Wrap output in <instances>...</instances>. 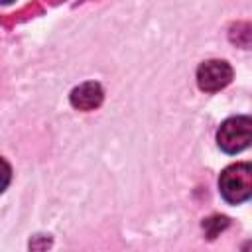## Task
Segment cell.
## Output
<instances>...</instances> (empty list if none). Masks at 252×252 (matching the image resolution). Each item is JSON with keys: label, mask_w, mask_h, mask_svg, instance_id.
Masks as SVG:
<instances>
[{"label": "cell", "mask_w": 252, "mask_h": 252, "mask_svg": "<svg viewBox=\"0 0 252 252\" xmlns=\"http://www.w3.org/2000/svg\"><path fill=\"white\" fill-rule=\"evenodd\" d=\"M10 2H14V0H0V4H10Z\"/></svg>", "instance_id": "obj_6"}, {"label": "cell", "mask_w": 252, "mask_h": 252, "mask_svg": "<svg viewBox=\"0 0 252 252\" xmlns=\"http://www.w3.org/2000/svg\"><path fill=\"white\" fill-rule=\"evenodd\" d=\"M220 197L230 205H240L252 195V167L250 163H232L219 177Z\"/></svg>", "instance_id": "obj_1"}, {"label": "cell", "mask_w": 252, "mask_h": 252, "mask_svg": "<svg viewBox=\"0 0 252 252\" xmlns=\"http://www.w3.org/2000/svg\"><path fill=\"white\" fill-rule=\"evenodd\" d=\"M102 102V89L98 83H83L71 93V104L79 110H93Z\"/></svg>", "instance_id": "obj_4"}, {"label": "cell", "mask_w": 252, "mask_h": 252, "mask_svg": "<svg viewBox=\"0 0 252 252\" xmlns=\"http://www.w3.org/2000/svg\"><path fill=\"white\" fill-rule=\"evenodd\" d=\"M10 181H12V167H10V163L6 159L0 158V193L6 191Z\"/></svg>", "instance_id": "obj_5"}, {"label": "cell", "mask_w": 252, "mask_h": 252, "mask_svg": "<svg viewBox=\"0 0 252 252\" xmlns=\"http://www.w3.org/2000/svg\"><path fill=\"white\" fill-rule=\"evenodd\" d=\"M252 140V120L248 116H230L217 130V144L224 154H238Z\"/></svg>", "instance_id": "obj_2"}, {"label": "cell", "mask_w": 252, "mask_h": 252, "mask_svg": "<svg viewBox=\"0 0 252 252\" xmlns=\"http://www.w3.org/2000/svg\"><path fill=\"white\" fill-rule=\"evenodd\" d=\"M232 79V67L222 59H209L197 69V85L201 91L215 93L224 89Z\"/></svg>", "instance_id": "obj_3"}]
</instances>
